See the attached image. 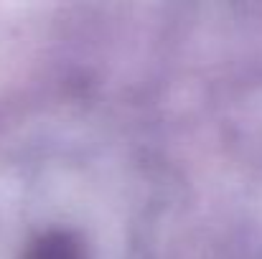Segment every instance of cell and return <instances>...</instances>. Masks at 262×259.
Returning <instances> with one entry per match:
<instances>
[{
	"label": "cell",
	"instance_id": "6da1fadb",
	"mask_svg": "<svg viewBox=\"0 0 262 259\" xmlns=\"http://www.w3.org/2000/svg\"><path fill=\"white\" fill-rule=\"evenodd\" d=\"M28 259H84V254H82V244L72 234L51 231L31 247Z\"/></svg>",
	"mask_w": 262,
	"mask_h": 259
}]
</instances>
